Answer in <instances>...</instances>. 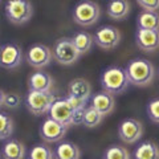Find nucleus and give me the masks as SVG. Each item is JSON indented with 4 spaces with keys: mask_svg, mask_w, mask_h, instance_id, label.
Segmentation results:
<instances>
[{
    "mask_svg": "<svg viewBox=\"0 0 159 159\" xmlns=\"http://www.w3.org/2000/svg\"><path fill=\"white\" fill-rule=\"evenodd\" d=\"M130 12V3L127 0H110L106 6V13L114 20H123Z\"/></svg>",
    "mask_w": 159,
    "mask_h": 159,
    "instance_id": "19",
    "label": "nucleus"
},
{
    "mask_svg": "<svg viewBox=\"0 0 159 159\" xmlns=\"http://www.w3.org/2000/svg\"><path fill=\"white\" fill-rule=\"evenodd\" d=\"M125 69L130 84L139 88L148 86L155 76V68L146 58H134L127 62Z\"/></svg>",
    "mask_w": 159,
    "mask_h": 159,
    "instance_id": "1",
    "label": "nucleus"
},
{
    "mask_svg": "<svg viewBox=\"0 0 159 159\" xmlns=\"http://www.w3.org/2000/svg\"><path fill=\"white\" fill-rule=\"evenodd\" d=\"M138 29H159V13L157 11H142L137 17Z\"/></svg>",
    "mask_w": 159,
    "mask_h": 159,
    "instance_id": "21",
    "label": "nucleus"
},
{
    "mask_svg": "<svg viewBox=\"0 0 159 159\" xmlns=\"http://www.w3.org/2000/svg\"><path fill=\"white\" fill-rule=\"evenodd\" d=\"M6 16L12 24H25L33 16V7L29 0H8L6 3Z\"/></svg>",
    "mask_w": 159,
    "mask_h": 159,
    "instance_id": "3",
    "label": "nucleus"
},
{
    "mask_svg": "<svg viewBox=\"0 0 159 159\" xmlns=\"http://www.w3.org/2000/svg\"><path fill=\"white\" fill-rule=\"evenodd\" d=\"M29 159H54V151L47 145H36L29 151Z\"/></svg>",
    "mask_w": 159,
    "mask_h": 159,
    "instance_id": "25",
    "label": "nucleus"
},
{
    "mask_svg": "<svg viewBox=\"0 0 159 159\" xmlns=\"http://www.w3.org/2000/svg\"><path fill=\"white\" fill-rule=\"evenodd\" d=\"M103 159H130V154H129L127 148L123 146L114 145L106 148L105 154H103Z\"/></svg>",
    "mask_w": 159,
    "mask_h": 159,
    "instance_id": "26",
    "label": "nucleus"
},
{
    "mask_svg": "<svg viewBox=\"0 0 159 159\" xmlns=\"http://www.w3.org/2000/svg\"><path fill=\"white\" fill-rule=\"evenodd\" d=\"M68 96H73L77 98L88 99L92 96V86L84 78H74L68 85Z\"/></svg>",
    "mask_w": 159,
    "mask_h": 159,
    "instance_id": "16",
    "label": "nucleus"
},
{
    "mask_svg": "<svg viewBox=\"0 0 159 159\" xmlns=\"http://www.w3.org/2000/svg\"><path fill=\"white\" fill-rule=\"evenodd\" d=\"M28 86L32 92H51L53 86V78L47 72H36L29 77Z\"/></svg>",
    "mask_w": 159,
    "mask_h": 159,
    "instance_id": "15",
    "label": "nucleus"
},
{
    "mask_svg": "<svg viewBox=\"0 0 159 159\" xmlns=\"http://www.w3.org/2000/svg\"><path fill=\"white\" fill-rule=\"evenodd\" d=\"M0 56H2L0 62L4 69H15L23 61V49L16 43H7L2 45Z\"/></svg>",
    "mask_w": 159,
    "mask_h": 159,
    "instance_id": "12",
    "label": "nucleus"
},
{
    "mask_svg": "<svg viewBox=\"0 0 159 159\" xmlns=\"http://www.w3.org/2000/svg\"><path fill=\"white\" fill-rule=\"evenodd\" d=\"M65 98L69 101V103H70V105L73 106L74 110H77V109H86V107H88V106H86V103H88L86 99L77 98V97H73V96H66Z\"/></svg>",
    "mask_w": 159,
    "mask_h": 159,
    "instance_id": "30",
    "label": "nucleus"
},
{
    "mask_svg": "<svg viewBox=\"0 0 159 159\" xmlns=\"http://www.w3.org/2000/svg\"><path fill=\"white\" fill-rule=\"evenodd\" d=\"M13 133V121L7 113H0V139L6 141Z\"/></svg>",
    "mask_w": 159,
    "mask_h": 159,
    "instance_id": "24",
    "label": "nucleus"
},
{
    "mask_svg": "<svg viewBox=\"0 0 159 159\" xmlns=\"http://www.w3.org/2000/svg\"><path fill=\"white\" fill-rule=\"evenodd\" d=\"M56 97L52 92H32L29 90L25 98L27 109L34 116H41L51 110Z\"/></svg>",
    "mask_w": 159,
    "mask_h": 159,
    "instance_id": "6",
    "label": "nucleus"
},
{
    "mask_svg": "<svg viewBox=\"0 0 159 159\" xmlns=\"http://www.w3.org/2000/svg\"><path fill=\"white\" fill-rule=\"evenodd\" d=\"M84 116H85V109H77V110H74L73 125H84Z\"/></svg>",
    "mask_w": 159,
    "mask_h": 159,
    "instance_id": "31",
    "label": "nucleus"
},
{
    "mask_svg": "<svg viewBox=\"0 0 159 159\" xmlns=\"http://www.w3.org/2000/svg\"><path fill=\"white\" fill-rule=\"evenodd\" d=\"M147 116L152 122L159 123V98H154L147 105Z\"/></svg>",
    "mask_w": 159,
    "mask_h": 159,
    "instance_id": "28",
    "label": "nucleus"
},
{
    "mask_svg": "<svg viewBox=\"0 0 159 159\" xmlns=\"http://www.w3.org/2000/svg\"><path fill=\"white\" fill-rule=\"evenodd\" d=\"M66 130L68 127L64 126L62 123L54 121L53 118H47L40 126V137L48 143L60 142L65 137Z\"/></svg>",
    "mask_w": 159,
    "mask_h": 159,
    "instance_id": "11",
    "label": "nucleus"
},
{
    "mask_svg": "<svg viewBox=\"0 0 159 159\" xmlns=\"http://www.w3.org/2000/svg\"><path fill=\"white\" fill-rule=\"evenodd\" d=\"M137 3L145 11H158L159 9V0H137Z\"/></svg>",
    "mask_w": 159,
    "mask_h": 159,
    "instance_id": "29",
    "label": "nucleus"
},
{
    "mask_svg": "<svg viewBox=\"0 0 159 159\" xmlns=\"http://www.w3.org/2000/svg\"><path fill=\"white\" fill-rule=\"evenodd\" d=\"M130 84L126 69L122 66H109L101 76V86L105 92L118 96L126 90Z\"/></svg>",
    "mask_w": 159,
    "mask_h": 159,
    "instance_id": "2",
    "label": "nucleus"
},
{
    "mask_svg": "<svg viewBox=\"0 0 159 159\" xmlns=\"http://www.w3.org/2000/svg\"><path fill=\"white\" fill-rule=\"evenodd\" d=\"M74 45H76L77 51L80 52V54H86L89 51L92 49L93 44H94V36L88 32H77L74 36L72 37Z\"/></svg>",
    "mask_w": 159,
    "mask_h": 159,
    "instance_id": "22",
    "label": "nucleus"
},
{
    "mask_svg": "<svg viewBox=\"0 0 159 159\" xmlns=\"http://www.w3.org/2000/svg\"><path fill=\"white\" fill-rule=\"evenodd\" d=\"M142 134H143V126L138 119L126 118L118 126V135L121 138V141L129 143V145L139 141Z\"/></svg>",
    "mask_w": 159,
    "mask_h": 159,
    "instance_id": "10",
    "label": "nucleus"
},
{
    "mask_svg": "<svg viewBox=\"0 0 159 159\" xmlns=\"http://www.w3.org/2000/svg\"><path fill=\"white\" fill-rule=\"evenodd\" d=\"M3 159H24L25 147L17 139H8L2 147Z\"/></svg>",
    "mask_w": 159,
    "mask_h": 159,
    "instance_id": "18",
    "label": "nucleus"
},
{
    "mask_svg": "<svg viewBox=\"0 0 159 159\" xmlns=\"http://www.w3.org/2000/svg\"><path fill=\"white\" fill-rule=\"evenodd\" d=\"M99 15H101V11H99V6L97 3L92 2V0H82L74 7L73 20L78 25L90 27L98 21Z\"/></svg>",
    "mask_w": 159,
    "mask_h": 159,
    "instance_id": "4",
    "label": "nucleus"
},
{
    "mask_svg": "<svg viewBox=\"0 0 159 159\" xmlns=\"http://www.w3.org/2000/svg\"><path fill=\"white\" fill-rule=\"evenodd\" d=\"M81 151L70 141H62L54 148V159H80Z\"/></svg>",
    "mask_w": 159,
    "mask_h": 159,
    "instance_id": "17",
    "label": "nucleus"
},
{
    "mask_svg": "<svg viewBox=\"0 0 159 159\" xmlns=\"http://www.w3.org/2000/svg\"><path fill=\"white\" fill-rule=\"evenodd\" d=\"M49 113V118H53L54 121L62 123L64 126H72L73 125V116H74V109L69 103L66 98H60L53 102Z\"/></svg>",
    "mask_w": 159,
    "mask_h": 159,
    "instance_id": "8",
    "label": "nucleus"
},
{
    "mask_svg": "<svg viewBox=\"0 0 159 159\" xmlns=\"http://www.w3.org/2000/svg\"><path fill=\"white\" fill-rule=\"evenodd\" d=\"M25 58L31 66L40 69L51 64L53 58V53L52 49L44 45V44H33L32 47H29Z\"/></svg>",
    "mask_w": 159,
    "mask_h": 159,
    "instance_id": "9",
    "label": "nucleus"
},
{
    "mask_svg": "<svg viewBox=\"0 0 159 159\" xmlns=\"http://www.w3.org/2000/svg\"><path fill=\"white\" fill-rule=\"evenodd\" d=\"M135 41L139 49L145 52H154L159 48V29H138Z\"/></svg>",
    "mask_w": 159,
    "mask_h": 159,
    "instance_id": "13",
    "label": "nucleus"
},
{
    "mask_svg": "<svg viewBox=\"0 0 159 159\" xmlns=\"http://www.w3.org/2000/svg\"><path fill=\"white\" fill-rule=\"evenodd\" d=\"M21 99H20L19 94L16 93H6L4 90L0 92V105L2 107H8V109H16Z\"/></svg>",
    "mask_w": 159,
    "mask_h": 159,
    "instance_id": "27",
    "label": "nucleus"
},
{
    "mask_svg": "<svg viewBox=\"0 0 159 159\" xmlns=\"http://www.w3.org/2000/svg\"><path fill=\"white\" fill-rule=\"evenodd\" d=\"M94 43L105 51H111L121 43V32L113 25H103L94 33Z\"/></svg>",
    "mask_w": 159,
    "mask_h": 159,
    "instance_id": "7",
    "label": "nucleus"
},
{
    "mask_svg": "<svg viewBox=\"0 0 159 159\" xmlns=\"http://www.w3.org/2000/svg\"><path fill=\"white\" fill-rule=\"evenodd\" d=\"M52 53H53V58L56 60L58 64L65 65V66L73 65L78 60V57L81 56L80 52L77 51L76 45H74L73 40L69 37L58 39L57 41L54 43Z\"/></svg>",
    "mask_w": 159,
    "mask_h": 159,
    "instance_id": "5",
    "label": "nucleus"
},
{
    "mask_svg": "<svg viewBox=\"0 0 159 159\" xmlns=\"http://www.w3.org/2000/svg\"><path fill=\"white\" fill-rule=\"evenodd\" d=\"M103 116L98 110H96L92 105L85 109V116H84V126L89 129L97 127L102 122Z\"/></svg>",
    "mask_w": 159,
    "mask_h": 159,
    "instance_id": "23",
    "label": "nucleus"
},
{
    "mask_svg": "<svg viewBox=\"0 0 159 159\" xmlns=\"http://www.w3.org/2000/svg\"><path fill=\"white\" fill-rule=\"evenodd\" d=\"M134 159H159V146L152 141L139 143L134 150Z\"/></svg>",
    "mask_w": 159,
    "mask_h": 159,
    "instance_id": "20",
    "label": "nucleus"
},
{
    "mask_svg": "<svg viewBox=\"0 0 159 159\" xmlns=\"http://www.w3.org/2000/svg\"><path fill=\"white\" fill-rule=\"evenodd\" d=\"M90 102H92V106L101 113L103 117H106L107 114H110L114 110V106H116L114 96L105 92V90L93 94L92 98H90Z\"/></svg>",
    "mask_w": 159,
    "mask_h": 159,
    "instance_id": "14",
    "label": "nucleus"
}]
</instances>
